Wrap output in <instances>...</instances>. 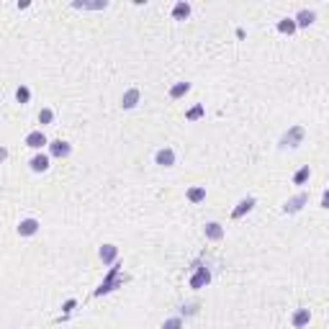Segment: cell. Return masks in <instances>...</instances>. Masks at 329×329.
Returning <instances> with one entry per match:
<instances>
[{"label":"cell","instance_id":"1","mask_svg":"<svg viewBox=\"0 0 329 329\" xmlns=\"http://www.w3.org/2000/svg\"><path fill=\"white\" fill-rule=\"evenodd\" d=\"M121 275H118V262H113L111 265V273H108V275L103 278V283H100V286L95 288V298H100V296H106V293H111V291H116L118 286H121Z\"/></svg>","mask_w":329,"mask_h":329},{"label":"cell","instance_id":"2","mask_svg":"<svg viewBox=\"0 0 329 329\" xmlns=\"http://www.w3.org/2000/svg\"><path fill=\"white\" fill-rule=\"evenodd\" d=\"M304 134H306L304 126H298V124L291 126V129L280 136V147H283V149H286V147H298V144L304 142Z\"/></svg>","mask_w":329,"mask_h":329},{"label":"cell","instance_id":"3","mask_svg":"<svg viewBox=\"0 0 329 329\" xmlns=\"http://www.w3.org/2000/svg\"><path fill=\"white\" fill-rule=\"evenodd\" d=\"M196 273L190 275V288H206L208 283H211V273H208V268H203V265H193Z\"/></svg>","mask_w":329,"mask_h":329},{"label":"cell","instance_id":"4","mask_svg":"<svg viewBox=\"0 0 329 329\" xmlns=\"http://www.w3.org/2000/svg\"><path fill=\"white\" fill-rule=\"evenodd\" d=\"M306 203H309V193H298V196L288 198L286 203H283V211H286V214H298Z\"/></svg>","mask_w":329,"mask_h":329},{"label":"cell","instance_id":"5","mask_svg":"<svg viewBox=\"0 0 329 329\" xmlns=\"http://www.w3.org/2000/svg\"><path fill=\"white\" fill-rule=\"evenodd\" d=\"M70 152H72V144L70 142H62V139L49 142V154H52V157L65 160V157H70Z\"/></svg>","mask_w":329,"mask_h":329},{"label":"cell","instance_id":"6","mask_svg":"<svg viewBox=\"0 0 329 329\" xmlns=\"http://www.w3.org/2000/svg\"><path fill=\"white\" fill-rule=\"evenodd\" d=\"M154 162H157L160 167H172V164H175V149H172V147L157 149V154H154Z\"/></svg>","mask_w":329,"mask_h":329},{"label":"cell","instance_id":"7","mask_svg":"<svg viewBox=\"0 0 329 329\" xmlns=\"http://www.w3.org/2000/svg\"><path fill=\"white\" fill-rule=\"evenodd\" d=\"M139 98H142L139 88H129L124 93V98H121V108L124 111H131V108H136V103H139Z\"/></svg>","mask_w":329,"mask_h":329},{"label":"cell","instance_id":"8","mask_svg":"<svg viewBox=\"0 0 329 329\" xmlns=\"http://www.w3.org/2000/svg\"><path fill=\"white\" fill-rule=\"evenodd\" d=\"M203 234H206V239L219 242V239H224V226L219 224V221H208V224L203 226Z\"/></svg>","mask_w":329,"mask_h":329},{"label":"cell","instance_id":"9","mask_svg":"<svg viewBox=\"0 0 329 329\" xmlns=\"http://www.w3.org/2000/svg\"><path fill=\"white\" fill-rule=\"evenodd\" d=\"M47 136H44V131H29L26 134V147H31V149H41V147H47Z\"/></svg>","mask_w":329,"mask_h":329},{"label":"cell","instance_id":"10","mask_svg":"<svg viewBox=\"0 0 329 329\" xmlns=\"http://www.w3.org/2000/svg\"><path fill=\"white\" fill-rule=\"evenodd\" d=\"M98 257L103 260L106 265H113L116 257H118V247H116V244H103V247L98 250Z\"/></svg>","mask_w":329,"mask_h":329},{"label":"cell","instance_id":"11","mask_svg":"<svg viewBox=\"0 0 329 329\" xmlns=\"http://www.w3.org/2000/svg\"><path fill=\"white\" fill-rule=\"evenodd\" d=\"M309 322H311V311H309V309H296L293 316H291V324L296 329H304Z\"/></svg>","mask_w":329,"mask_h":329},{"label":"cell","instance_id":"12","mask_svg":"<svg viewBox=\"0 0 329 329\" xmlns=\"http://www.w3.org/2000/svg\"><path fill=\"white\" fill-rule=\"evenodd\" d=\"M252 208H255V198L250 196V198H242L239 201V203H237V208H234V211H232V219H234V221H237V219H242L244 214H250L252 211Z\"/></svg>","mask_w":329,"mask_h":329},{"label":"cell","instance_id":"13","mask_svg":"<svg viewBox=\"0 0 329 329\" xmlns=\"http://www.w3.org/2000/svg\"><path fill=\"white\" fill-rule=\"evenodd\" d=\"M314 21H316V13L309 11V8H304V11L296 13V26H298V29H309Z\"/></svg>","mask_w":329,"mask_h":329},{"label":"cell","instance_id":"14","mask_svg":"<svg viewBox=\"0 0 329 329\" xmlns=\"http://www.w3.org/2000/svg\"><path fill=\"white\" fill-rule=\"evenodd\" d=\"M36 232H39V221H36V219H23V221L18 224V234L21 237H34Z\"/></svg>","mask_w":329,"mask_h":329},{"label":"cell","instance_id":"15","mask_svg":"<svg viewBox=\"0 0 329 329\" xmlns=\"http://www.w3.org/2000/svg\"><path fill=\"white\" fill-rule=\"evenodd\" d=\"M29 164H31L34 172H47L49 170V154H34Z\"/></svg>","mask_w":329,"mask_h":329},{"label":"cell","instance_id":"16","mask_svg":"<svg viewBox=\"0 0 329 329\" xmlns=\"http://www.w3.org/2000/svg\"><path fill=\"white\" fill-rule=\"evenodd\" d=\"M188 16H190V3H185V0L172 8V18H175V21H185Z\"/></svg>","mask_w":329,"mask_h":329},{"label":"cell","instance_id":"17","mask_svg":"<svg viewBox=\"0 0 329 329\" xmlns=\"http://www.w3.org/2000/svg\"><path fill=\"white\" fill-rule=\"evenodd\" d=\"M190 90V82H175V85L170 88V98L172 100H178V98H183Z\"/></svg>","mask_w":329,"mask_h":329},{"label":"cell","instance_id":"18","mask_svg":"<svg viewBox=\"0 0 329 329\" xmlns=\"http://www.w3.org/2000/svg\"><path fill=\"white\" fill-rule=\"evenodd\" d=\"M296 29H298V26H296V18H283V21L278 23V31H280V34H288V36L293 34Z\"/></svg>","mask_w":329,"mask_h":329},{"label":"cell","instance_id":"19","mask_svg":"<svg viewBox=\"0 0 329 329\" xmlns=\"http://www.w3.org/2000/svg\"><path fill=\"white\" fill-rule=\"evenodd\" d=\"M188 201H190V203H201V201H206V188H188Z\"/></svg>","mask_w":329,"mask_h":329},{"label":"cell","instance_id":"20","mask_svg":"<svg viewBox=\"0 0 329 329\" xmlns=\"http://www.w3.org/2000/svg\"><path fill=\"white\" fill-rule=\"evenodd\" d=\"M309 178H311V167L306 164V167H301L293 175V183H296V185H304V183H309Z\"/></svg>","mask_w":329,"mask_h":329},{"label":"cell","instance_id":"21","mask_svg":"<svg viewBox=\"0 0 329 329\" xmlns=\"http://www.w3.org/2000/svg\"><path fill=\"white\" fill-rule=\"evenodd\" d=\"M52 121H54V111H52V108H41V111H39V124L47 126Z\"/></svg>","mask_w":329,"mask_h":329},{"label":"cell","instance_id":"22","mask_svg":"<svg viewBox=\"0 0 329 329\" xmlns=\"http://www.w3.org/2000/svg\"><path fill=\"white\" fill-rule=\"evenodd\" d=\"M16 98H18V103H29V100H31V90L26 88V85H21V88L16 90Z\"/></svg>","mask_w":329,"mask_h":329},{"label":"cell","instance_id":"23","mask_svg":"<svg viewBox=\"0 0 329 329\" xmlns=\"http://www.w3.org/2000/svg\"><path fill=\"white\" fill-rule=\"evenodd\" d=\"M162 329H183V319L180 316H172V319H164Z\"/></svg>","mask_w":329,"mask_h":329},{"label":"cell","instance_id":"24","mask_svg":"<svg viewBox=\"0 0 329 329\" xmlns=\"http://www.w3.org/2000/svg\"><path fill=\"white\" fill-rule=\"evenodd\" d=\"M201 116H203V106H193V108H190V111L185 113V118H188V121H198Z\"/></svg>","mask_w":329,"mask_h":329},{"label":"cell","instance_id":"25","mask_svg":"<svg viewBox=\"0 0 329 329\" xmlns=\"http://www.w3.org/2000/svg\"><path fill=\"white\" fill-rule=\"evenodd\" d=\"M198 311V304H188V306H183V314H196Z\"/></svg>","mask_w":329,"mask_h":329},{"label":"cell","instance_id":"26","mask_svg":"<svg viewBox=\"0 0 329 329\" xmlns=\"http://www.w3.org/2000/svg\"><path fill=\"white\" fill-rule=\"evenodd\" d=\"M322 208H329V190L322 193Z\"/></svg>","mask_w":329,"mask_h":329},{"label":"cell","instance_id":"27","mask_svg":"<svg viewBox=\"0 0 329 329\" xmlns=\"http://www.w3.org/2000/svg\"><path fill=\"white\" fill-rule=\"evenodd\" d=\"M72 309H75V298H70L67 304H65V311H72Z\"/></svg>","mask_w":329,"mask_h":329}]
</instances>
